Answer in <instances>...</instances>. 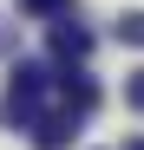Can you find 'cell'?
<instances>
[{
	"instance_id": "5",
	"label": "cell",
	"mask_w": 144,
	"mask_h": 150,
	"mask_svg": "<svg viewBox=\"0 0 144 150\" xmlns=\"http://www.w3.org/2000/svg\"><path fill=\"white\" fill-rule=\"evenodd\" d=\"M20 13H33V20H59V13H72V0H20Z\"/></svg>"
},
{
	"instance_id": "7",
	"label": "cell",
	"mask_w": 144,
	"mask_h": 150,
	"mask_svg": "<svg viewBox=\"0 0 144 150\" xmlns=\"http://www.w3.org/2000/svg\"><path fill=\"white\" fill-rule=\"evenodd\" d=\"M125 105H131V111H144V65L125 79Z\"/></svg>"
},
{
	"instance_id": "1",
	"label": "cell",
	"mask_w": 144,
	"mask_h": 150,
	"mask_svg": "<svg viewBox=\"0 0 144 150\" xmlns=\"http://www.w3.org/2000/svg\"><path fill=\"white\" fill-rule=\"evenodd\" d=\"M46 91H53L46 65H13V79H7V124H33L46 111Z\"/></svg>"
},
{
	"instance_id": "6",
	"label": "cell",
	"mask_w": 144,
	"mask_h": 150,
	"mask_svg": "<svg viewBox=\"0 0 144 150\" xmlns=\"http://www.w3.org/2000/svg\"><path fill=\"white\" fill-rule=\"evenodd\" d=\"M118 39H125V46H144V13H125V20H118Z\"/></svg>"
},
{
	"instance_id": "3",
	"label": "cell",
	"mask_w": 144,
	"mask_h": 150,
	"mask_svg": "<svg viewBox=\"0 0 144 150\" xmlns=\"http://www.w3.org/2000/svg\"><path fill=\"white\" fill-rule=\"evenodd\" d=\"M26 131H33V144H39V150H66V144H72V131H79V117L59 105V111H39Z\"/></svg>"
},
{
	"instance_id": "8",
	"label": "cell",
	"mask_w": 144,
	"mask_h": 150,
	"mask_svg": "<svg viewBox=\"0 0 144 150\" xmlns=\"http://www.w3.org/2000/svg\"><path fill=\"white\" fill-rule=\"evenodd\" d=\"M0 52H13V26H7V20H0Z\"/></svg>"
},
{
	"instance_id": "4",
	"label": "cell",
	"mask_w": 144,
	"mask_h": 150,
	"mask_svg": "<svg viewBox=\"0 0 144 150\" xmlns=\"http://www.w3.org/2000/svg\"><path fill=\"white\" fill-rule=\"evenodd\" d=\"M53 59H59V65L92 59V33H85V26H72V20H59V26H53Z\"/></svg>"
},
{
	"instance_id": "9",
	"label": "cell",
	"mask_w": 144,
	"mask_h": 150,
	"mask_svg": "<svg viewBox=\"0 0 144 150\" xmlns=\"http://www.w3.org/2000/svg\"><path fill=\"white\" fill-rule=\"evenodd\" d=\"M125 150H144V137H131V144H125Z\"/></svg>"
},
{
	"instance_id": "2",
	"label": "cell",
	"mask_w": 144,
	"mask_h": 150,
	"mask_svg": "<svg viewBox=\"0 0 144 150\" xmlns=\"http://www.w3.org/2000/svg\"><path fill=\"white\" fill-rule=\"evenodd\" d=\"M53 98L72 111V117H92V105H98V85L85 79V72H72V65H59L53 72Z\"/></svg>"
}]
</instances>
